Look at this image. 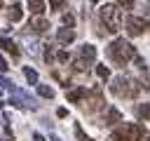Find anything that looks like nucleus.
I'll return each instance as SVG.
<instances>
[{
	"mask_svg": "<svg viewBox=\"0 0 150 141\" xmlns=\"http://www.w3.org/2000/svg\"><path fill=\"white\" fill-rule=\"evenodd\" d=\"M134 56H136V49H134V45L127 42L124 38H117V40H112V42L108 45V59H110L112 63H117V66H127Z\"/></svg>",
	"mask_w": 150,
	"mask_h": 141,
	"instance_id": "f257e3e1",
	"label": "nucleus"
},
{
	"mask_svg": "<svg viewBox=\"0 0 150 141\" xmlns=\"http://www.w3.org/2000/svg\"><path fill=\"white\" fill-rule=\"evenodd\" d=\"M110 89H112V94H115V96L134 99V96L141 92V85H138V80H134V78H129V75H117V78L112 80Z\"/></svg>",
	"mask_w": 150,
	"mask_h": 141,
	"instance_id": "f03ea898",
	"label": "nucleus"
},
{
	"mask_svg": "<svg viewBox=\"0 0 150 141\" xmlns=\"http://www.w3.org/2000/svg\"><path fill=\"white\" fill-rule=\"evenodd\" d=\"M98 16L105 26L108 33H117L120 31V21H122V9L117 5H103L98 7Z\"/></svg>",
	"mask_w": 150,
	"mask_h": 141,
	"instance_id": "7ed1b4c3",
	"label": "nucleus"
},
{
	"mask_svg": "<svg viewBox=\"0 0 150 141\" xmlns=\"http://www.w3.org/2000/svg\"><path fill=\"white\" fill-rule=\"evenodd\" d=\"M143 136H145L143 127L129 122V125H120V127L110 134V141H141Z\"/></svg>",
	"mask_w": 150,
	"mask_h": 141,
	"instance_id": "20e7f679",
	"label": "nucleus"
},
{
	"mask_svg": "<svg viewBox=\"0 0 150 141\" xmlns=\"http://www.w3.org/2000/svg\"><path fill=\"white\" fill-rule=\"evenodd\" d=\"M124 28H127L129 35H143V33L150 28V24H148V19H143V16H127V19H124Z\"/></svg>",
	"mask_w": 150,
	"mask_h": 141,
	"instance_id": "39448f33",
	"label": "nucleus"
},
{
	"mask_svg": "<svg viewBox=\"0 0 150 141\" xmlns=\"http://www.w3.org/2000/svg\"><path fill=\"white\" fill-rule=\"evenodd\" d=\"M105 106V101H103V92L98 89V87H94L91 92H87V96H84V108L89 110V113H96V110H101Z\"/></svg>",
	"mask_w": 150,
	"mask_h": 141,
	"instance_id": "423d86ee",
	"label": "nucleus"
},
{
	"mask_svg": "<svg viewBox=\"0 0 150 141\" xmlns=\"http://www.w3.org/2000/svg\"><path fill=\"white\" fill-rule=\"evenodd\" d=\"M56 40H59L61 45H70V42L75 40V31H73V26L59 28V33H56Z\"/></svg>",
	"mask_w": 150,
	"mask_h": 141,
	"instance_id": "0eeeda50",
	"label": "nucleus"
},
{
	"mask_svg": "<svg viewBox=\"0 0 150 141\" xmlns=\"http://www.w3.org/2000/svg\"><path fill=\"white\" fill-rule=\"evenodd\" d=\"M28 28H33L35 33H45V31L49 28V21H47V19H42L40 14H35V16L30 19V24H28Z\"/></svg>",
	"mask_w": 150,
	"mask_h": 141,
	"instance_id": "6e6552de",
	"label": "nucleus"
},
{
	"mask_svg": "<svg viewBox=\"0 0 150 141\" xmlns=\"http://www.w3.org/2000/svg\"><path fill=\"white\" fill-rule=\"evenodd\" d=\"M84 96H87V87H75V89L66 92V99H68L70 103H77V101H82Z\"/></svg>",
	"mask_w": 150,
	"mask_h": 141,
	"instance_id": "1a4fd4ad",
	"label": "nucleus"
},
{
	"mask_svg": "<svg viewBox=\"0 0 150 141\" xmlns=\"http://www.w3.org/2000/svg\"><path fill=\"white\" fill-rule=\"evenodd\" d=\"M117 122H122V113H120L115 106H110V108L105 110V125H117Z\"/></svg>",
	"mask_w": 150,
	"mask_h": 141,
	"instance_id": "9d476101",
	"label": "nucleus"
},
{
	"mask_svg": "<svg viewBox=\"0 0 150 141\" xmlns=\"http://www.w3.org/2000/svg\"><path fill=\"white\" fill-rule=\"evenodd\" d=\"M0 47L7 52V54H12V56H19V47L9 40V38H0Z\"/></svg>",
	"mask_w": 150,
	"mask_h": 141,
	"instance_id": "9b49d317",
	"label": "nucleus"
},
{
	"mask_svg": "<svg viewBox=\"0 0 150 141\" xmlns=\"http://www.w3.org/2000/svg\"><path fill=\"white\" fill-rule=\"evenodd\" d=\"M80 56L94 61V59H96V47H94V45H82V47H80Z\"/></svg>",
	"mask_w": 150,
	"mask_h": 141,
	"instance_id": "f8f14e48",
	"label": "nucleus"
},
{
	"mask_svg": "<svg viewBox=\"0 0 150 141\" xmlns=\"http://www.w3.org/2000/svg\"><path fill=\"white\" fill-rule=\"evenodd\" d=\"M89 63H91L89 59H84V56H80V54H77V59L73 61V68H75L77 73H82V70H87V66H89Z\"/></svg>",
	"mask_w": 150,
	"mask_h": 141,
	"instance_id": "ddd939ff",
	"label": "nucleus"
},
{
	"mask_svg": "<svg viewBox=\"0 0 150 141\" xmlns=\"http://www.w3.org/2000/svg\"><path fill=\"white\" fill-rule=\"evenodd\" d=\"M28 9L33 14H42L45 12V0H28Z\"/></svg>",
	"mask_w": 150,
	"mask_h": 141,
	"instance_id": "4468645a",
	"label": "nucleus"
},
{
	"mask_svg": "<svg viewBox=\"0 0 150 141\" xmlns=\"http://www.w3.org/2000/svg\"><path fill=\"white\" fill-rule=\"evenodd\" d=\"M7 14H9V19H12V21H19V19H21V14H23V12H21V5H16V2H14V5L9 7V12H7Z\"/></svg>",
	"mask_w": 150,
	"mask_h": 141,
	"instance_id": "2eb2a0df",
	"label": "nucleus"
},
{
	"mask_svg": "<svg viewBox=\"0 0 150 141\" xmlns=\"http://www.w3.org/2000/svg\"><path fill=\"white\" fill-rule=\"evenodd\" d=\"M136 115H138L141 120L150 118V106H148V103H138V106H136Z\"/></svg>",
	"mask_w": 150,
	"mask_h": 141,
	"instance_id": "dca6fc26",
	"label": "nucleus"
},
{
	"mask_svg": "<svg viewBox=\"0 0 150 141\" xmlns=\"http://www.w3.org/2000/svg\"><path fill=\"white\" fill-rule=\"evenodd\" d=\"M38 92H40V96H45V99H54V89H52L49 85H38Z\"/></svg>",
	"mask_w": 150,
	"mask_h": 141,
	"instance_id": "f3484780",
	"label": "nucleus"
},
{
	"mask_svg": "<svg viewBox=\"0 0 150 141\" xmlns=\"http://www.w3.org/2000/svg\"><path fill=\"white\" fill-rule=\"evenodd\" d=\"M96 75H98L101 80H108V78H110V70H108V66H105V63H98V66H96Z\"/></svg>",
	"mask_w": 150,
	"mask_h": 141,
	"instance_id": "a211bd4d",
	"label": "nucleus"
},
{
	"mask_svg": "<svg viewBox=\"0 0 150 141\" xmlns=\"http://www.w3.org/2000/svg\"><path fill=\"white\" fill-rule=\"evenodd\" d=\"M23 78L30 82V85H38V73L33 68H23Z\"/></svg>",
	"mask_w": 150,
	"mask_h": 141,
	"instance_id": "6ab92c4d",
	"label": "nucleus"
},
{
	"mask_svg": "<svg viewBox=\"0 0 150 141\" xmlns=\"http://www.w3.org/2000/svg\"><path fill=\"white\" fill-rule=\"evenodd\" d=\"M56 59H59V63H68V61H70V54H68L66 49H61V52L56 54Z\"/></svg>",
	"mask_w": 150,
	"mask_h": 141,
	"instance_id": "aec40b11",
	"label": "nucleus"
},
{
	"mask_svg": "<svg viewBox=\"0 0 150 141\" xmlns=\"http://www.w3.org/2000/svg\"><path fill=\"white\" fill-rule=\"evenodd\" d=\"M75 136H77L80 141H91V139H89V136L82 132V127H80V125H75Z\"/></svg>",
	"mask_w": 150,
	"mask_h": 141,
	"instance_id": "412c9836",
	"label": "nucleus"
},
{
	"mask_svg": "<svg viewBox=\"0 0 150 141\" xmlns=\"http://www.w3.org/2000/svg\"><path fill=\"white\" fill-rule=\"evenodd\" d=\"M63 24H66V26H73V24H75V16H73L70 12H66V14H63Z\"/></svg>",
	"mask_w": 150,
	"mask_h": 141,
	"instance_id": "4be33fe9",
	"label": "nucleus"
},
{
	"mask_svg": "<svg viewBox=\"0 0 150 141\" xmlns=\"http://www.w3.org/2000/svg\"><path fill=\"white\" fill-rule=\"evenodd\" d=\"M0 85H2L5 89H12V87H14V82H12V80H7V78H0Z\"/></svg>",
	"mask_w": 150,
	"mask_h": 141,
	"instance_id": "5701e85b",
	"label": "nucleus"
},
{
	"mask_svg": "<svg viewBox=\"0 0 150 141\" xmlns=\"http://www.w3.org/2000/svg\"><path fill=\"white\" fill-rule=\"evenodd\" d=\"M117 2H120V5H122V7H124V9H131V7H134V2H136V0H117Z\"/></svg>",
	"mask_w": 150,
	"mask_h": 141,
	"instance_id": "b1692460",
	"label": "nucleus"
},
{
	"mask_svg": "<svg viewBox=\"0 0 150 141\" xmlns=\"http://www.w3.org/2000/svg\"><path fill=\"white\" fill-rule=\"evenodd\" d=\"M49 7H52V9H63V7H66V2H61V0H54Z\"/></svg>",
	"mask_w": 150,
	"mask_h": 141,
	"instance_id": "393cba45",
	"label": "nucleus"
},
{
	"mask_svg": "<svg viewBox=\"0 0 150 141\" xmlns=\"http://www.w3.org/2000/svg\"><path fill=\"white\" fill-rule=\"evenodd\" d=\"M56 115H59V118H66V115H68V110H66V108H59V110H56Z\"/></svg>",
	"mask_w": 150,
	"mask_h": 141,
	"instance_id": "a878e982",
	"label": "nucleus"
},
{
	"mask_svg": "<svg viewBox=\"0 0 150 141\" xmlns=\"http://www.w3.org/2000/svg\"><path fill=\"white\" fill-rule=\"evenodd\" d=\"M0 70H7V61H5L2 56H0Z\"/></svg>",
	"mask_w": 150,
	"mask_h": 141,
	"instance_id": "bb28decb",
	"label": "nucleus"
},
{
	"mask_svg": "<svg viewBox=\"0 0 150 141\" xmlns=\"http://www.w3.org/2000/svg\"><path fill=\"white\" fill-rule=\"evenodd\" d=\"M33 141H45V136H42V134H38V132H35V134H33Z\"/></svg>",
	"mask_w": 150,
	"mask_h": 141,
	"instance_id": "cd10ccee",
	"label": "nucleus"
},
{
	"mask_svg": "<svg viewBox=\"0 0 150 141\" xmlns=\"http://www.w3.org/2000/svg\"><path fill=\"white\" fill-rule=\"evenodd\" d=\"M145 141H150V134H148V132H145Z\"/></svg>",
	"mask_w": 150,
	"mask_h": 141,
	"instance_id": "c85d7f7f",
	"label": "nucleus"
},
{
	"mask_svg": "<svg viewBox=\"0 0 150 141\" xmlns=\"http://www.w3.org/2000/svg\"><path fill=\"white\" fill-rule=\"evenodd\" d=\"M52 141H61V139H59V136H52Z\"/></svg>",
	"mask_w": 150,
	"mask_h": 141,
	"instance_id": "c756f323",
	"label": "nucleus"
},
{
	"mask_svg": "<svg viewBox=\"0 0 150 141\" xmlns=\"http://www.w3.org/2000/svg\"><path fill=\"white\" fill-rule=\"evenodd\" d=\"M0 141H9V136H5V139H0ZM12 141H14V139H12Z\"/></svg>",
	"mask_w": 150,
	"mask_h": 141,
	"instance_id": "7c9ffc66",
	"label": "nucleus"
},
{
	"mask_svg": "<svg viewBox=\"0 0 150 141\" xmlns=\"http://www.w3.org/2000/svg\"><path fill=\"white\" fill-rule=\"evenodd\" d=\"M2 106H5V103H2V99H0V108H2Z\"/></svg>",
	"mask_w": 150,
	"mask_h": 141,
	"instance_id": "2f4dec72",
	"label": "nucleus"
},
{
	"mask_svg": "<svg viewBox=\"0 0 150 141\" xmlns=\"http://www.w3.org/2000/svg\"><path fill=\"white\" fill-rule=\"evenodd\" d=\"M91 2H98V0H91Z\"/></svg>",
	"mask_w": 150,
	"mask_h": 141,
	"instance_id": "473e14b6",
	"label": "nucleus"
},
{
	"mask_svg": "<svg viewBox=\"0 0 150 141\" xmlns=\"http://www.w3.org/2000/svg\"><path fill=\"white\" fill-rule=\"evenodd\" d=\"M0 7H2V0H0Z\"/></svg>",
	"mask_w": 150,
	"mask_h": 141,
	"instance_id": "72a5a7b5",
	"label": "nucleus"
}]
</instances>
